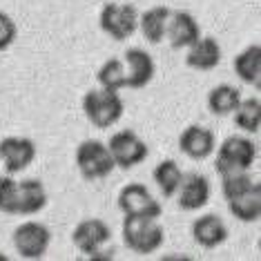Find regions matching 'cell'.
Listing matches in <instances>:
<instances>
[{"label":"cell","instance_id":"ac0fdd59","mask_svg":"<svg viewBox=\"0 0 261 261\" xmlns=\"http://www.w3.org/2000/svg\"><path fill=\"white\" fill-rule=\"evenodd\" d=\"M47 205V190L38 179L18 181V215L32 217L45 210Z\"/></svg>","mask_w":261,"mask_h":261},{"label":"cell","instance_id":"44dd1931","mask_svg":"<svg viewBox=\"0 0 261 261\" xmlns=\"http://www.w3.org/2000/svg\"><path fill=\"white\" fill-rule=\"evenodd\" d=\"M183 174H186V172L181 170L179 163L172 161V159H165V161H161L154 168V183L159 186L163 197L170 199V197H174L176 190H179Z\"/></svg>","mask_w":261,"mask_h":261},{"label":"cell","instance_id":"7a4b0ae2","mask_svg":"<svg viewBox=\"0 0 261 261\" xmlns=\"http://www.w3.org/2000/svg\"><path fill=\"white\" fill-rule=\"evenodd\" d=\"M123 100L118 96V92L110 90H90L83 98V112H85L87 121L98 129H108L116 125L123 116Z\"/></svg>","mask_w":261,"mask_h":261},{"label":"cell","instance_id":"4fadbf2b","mask_svg":"<svg viewBox=\"0 0 261 261\" xmlns=\"http://www.w3.org/2000/svg\"><path fill=\"white\" fill-rule=\"evenodd\" d=\"M123 65H125V83L129 90L145 87L154 79V72H156L152 56L145 49H141V47L127 49L125 56H123Z\"/></svg>","mask_w":261,"mask_h":261},{"label":"cell","instance_id":"277c9868","mask_svg":"<svg viewBox=\"0 0 261 261\" xmlns=\"http://www.w3.org/2000/svg\"><path fill=\"white\" fill-rule=\"evenodd\" d=\"M76 168L83 174V179L98 181V179L110 176L114 172L116 163L108 150V143L90 139V141H83L76 147Z\"/></svg>","mask_w":261,"mask_h":261},{"label":"cell","instance_id":"52a82bcc","mask_svg":"<svg viewBox=\"0 0 261 261\" xmlns=\"http://www.w3.org/2000/svg\"><path fill=\"white\" fill-rule=\"evenodd\" d=\"M51 241L49 228L38 221H25L14 230V246L22 259H43Z\"/></svg>","mask_w":261,"mask_h":261},{"label":"cell","instance_id":"5bb4252c","mask_svg":"<svg viewBox=\"0 0 261 261\" xmlns=\"http://www.w3.org/2000/svg\"><path fill=\"white\" fill-rule=\"evenodd\" d=\"M199 36H201V29L192 14H188V11H172L168 20V29H165V38L170 40V45L174 49H188Z\"/></svg>","mask_w":261,"mask_h":261},{"label":"cell","instance_id":"3957f363","mask_svg":"<svg viewBox=\"0 0 261 261\" xmlns=\"http://www.w3.org/2000/svg\"><path fill=\"white\" fill-rule=\"evenodd\" d=\"M259 156V150L248 136H228L221 145H219L217 163L215 168L219 176L232 174V172H246L250 170Z\"/></svg>","mask_w":261,"mask_h":261},{"label":"cell","instance_id":"8fae6325","mask_svg":"<svg viewBox=\"0 0 261 261\" xmlns=\"http://www.w3.org/2000/svg\"><path fill=\"white\" fill-rule=\"evenodd\" d=\"M176 197H179V207L186 212L205 207L210 203V181H207V176L199 174V172L183 174V181L179 190H176Z\"/></svg>","mask_w":261,"mask_h":261},{"label":"cell","instance_id":"d4e9b609","mask_svg":"<svg viewBox=\"0 0 261 261\" xmlns=\"http://www.w3.org/2000/svg\"><path fill=\"white\" fill-rule=\"evenodd\" d=\"M254 183H257V181L250 176V170H246V172H232V174H223L221 176V192H223L225 201H228V199L237 197V194L250 190Z\"/></svg>","mask_w":261,"mask_h":261},{"label":"cell","instance_id":"484cf974","mask_svg":"<svg viewBox=\"0 0 261 261\" xmlns=\"http://www.w3.org/2000/svg\"><path fill=\"white\" fill-rule=\"evenodd\" d=\"M0 212L18 215V181L11 176L0 179Z\"/></svg>","mask_w":261,"mask_h":261},{"label":"cell","instance_id":"7c38bea8","mask_svg":"<svg viewBox=\"0 0 261 261\" xmlns=\"http://www.w3.org/2000/svg\"><path fill=\"white\" fill-rule=\"evenodd\" d=\"M217 147L215 132L203 125H190L179 136V150L192 161H203Z\"/></svg>","mask_w":261,"mask_h":261},{"label":"cell","instance_id":"9a60e30c","mask_svg":"<svg viewBox=\"0 0 261 261\" xmlns=\"http://www.w3.org/2000/svg\"><path fill=\"white\" fill-rule=\"evenodd\" d=\"M221 45L217 43L212 36H199L192 45L188 47V56H186V65L199 72H210V69L219 67L221 63Z\"/></svg>","mask_w":261,"mask_h":261},{"label":"cell","instance_id":"ba28073f","mask_svg":"<svg viewBox=\"0 0 261 261\" xmlns=\"http://www.w3.org/2000/svg\"><path fill=\"white\" fill-rule=\"evenodd\" d=\"M118 207L125 217H147L159 219L163 212L161 203L152 197V192L143 183H129L118 194Z\"/></svg>","mask_w":261,"mask_h":261},{"label":"cell","instance_id":"6da1fadb","mask_svg":"<svg viewBox=\"0 0 261 261\" xmlns=\"http://www.w3.org/2000/svg\"><path fill=\"white\" fill-rule=\"evenodd\" d=\"M165 232L156 219L125 217L123 221V241L136 254H152L163 246Z\"/></svg>","mask_w":261,"mask_h":261},{"label":"cell","instance_id":"d6986e66","mask_svg":"<svg viewBox=\"0 0 261 261\" xmlns=\"http://www.w3.org/2000/svg\"><path fill=\"white\" fill-rule=\"evenodd\" d=\"M170 14H172V9L159 5V7H150L147 11H143V14L139 16V29L145 36L147 43L159 45V43L165 40V29H168Z\"/></svg>","mask_w":261,"mask_h":261},{"label":"cell","instance_id":"cb8c5ba5","mask_svg":"<svg viewBox=\"0 0 261 261\" xmlns=\"http://www.w3.org/2000/svg\"><path fill=\"white\" fill-rule=\"evenodd\" d=\"M96 79H98V85L110 92H118V90H123V87H127L123 58H110V61H105L100 65Z\"/></svg>","mask_w":261,"mask_h":261},{"label":"cell","instance_id":"e0dca14e","mask_svg":"<svg viewBox=\"0 0 261 261\" xmlns=\"http://www.w3.org/2000/svg\"><path fill=\"white\" fill-rule=\"evenodd\" d=\"M228 210L234 219L243 223H254L261 219V186L259 181L250 190L228 199Z\"/></svg>","mask_w":261,"mask_h":261},{"label":"cell","instance_id":"4316f807","mask_svg":"<svg viewBox=\"0 0 261 261\" xmlns=\"http://www.w3.org/2000/svg\"><path fill=\"white\" fill-rule=\"evenodd\" d=\"M16 34H18V27H16L14 18L5 11H0V51L9 49L16 40Z\"/></svg>","mask_w":261,"mask_h":261},{"label":"cell","instance_id":"9c48e42d","mask_svg":"<svg viewBox=\"0 0 261 261\" xmlns=\"http://www.w3.org/2000/svg\"><path fill=\"white\" fill-rule=\"evenodd\" d=\"M36 159V145L25 136H7L0 141V163L9 174H18L27 170Z\"/></svg>","mask_w":261,"mask_h":261},{"label":"cell","instance_id":"603a6c76","mask_svg":"<svg viewBox=\"0 0 261 261\" xmlns=\"http://www.w3.org/2000/svg\"><path fill=\"white\" fill-rule=\"evenodd\" d=\"M234 114V125L246 134H257L261 129V100L259 98H241L237 105Z\"/></svg>","mask_w":261,"mask_h":261},{"label":"cell","instance_id":"30bf717a","mask_svg":"<svg viewBox=\"0 0 261 261\" xmlns=\"http://www.w3.org/2000/svg\"><path fill=\"white\" fill-rule=\"evenodd\" d=\"M112 239V230L103 219H85L74 228L72 241L83 254H94L100 248H105Z\"/></svg>","mask_w":261,"mask_h":261},{"label":"cell","instance_id":"2e32d148","mask_svg":"<svg viewBox=\"0 0 261 261\" xmlns=\"http://www.w3.org/2000/svg\"><path fill=\"white\" fill-rule=\"evenodd\" d=\"M192 237L201 248H219L228 239V228H225L223 219L217 215H203L192 223Z\"/></svg>","mask_w":261,"mask_h":261},{"label":"cell","instance_id":"5b68a950","mask_svg":"<svg viewBox=\"0 0 261 261\" xmlns=\"http://www.w3.org/2000/svg\"><path fill=\"white\" fill-rule=\"evenodd\" d=\"M108 150L114 159L116 168L123 170H132L141 165L150 154L147 143L132 129H121V132L112 134V139L108 141Z\"/></svg>","mask_w":261,"mask_h":261},{"label":"cell","instance_id":"ffe728a7","mask_svg":"<svg viewBox=\"0 0 261 261\" xmlns=\"http://www.w3.org/2000/svg\"><path fill=\"white\" fill-rule=\"evenodd\" d=\"M232 67L243 83L254 85L259 90V85H261V45L254 43L250 47H246L241 54H237Z\"/></svg>","mask_w":261,"mask_h":261},{"label":"cell","instance_id":"8992f818","mask_svg":"<svg viewBox=\"0 0 261 261\" xmlns=\"http://www.w3.org/2000/svg\"><path fill=\"white\" fill-rule=\"evenodd\" d=\"M100 29L114 40H127L139 29V11L125 3H108L100 9Z\"/></svg>","mask_w":261,"mask_h":261},{"label":"cell","instance_id":"7402d4cb","mask_svg":"<svg viewBox=\"0 0 261 261\" xmlns=\"http://www.w3.org/2000/svg\"><path fill=\"white\" fill-rule=\"evenodd\" d=\"M241 103V92L232 85H217L207 94V108L217 116H228Z\"/></svg>","mask_w":261,"mask_h":261}]
</instances>
